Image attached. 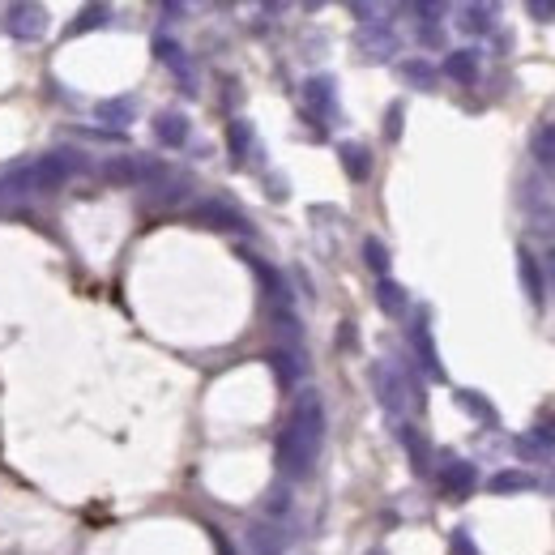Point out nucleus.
I'll return each mask as SVG.
<instances>
[{
  "label": "nucleus",
  "mask_w": 555,
  "mask_h": 555,
  "mask_svg": "<svg viewBox=\"0 0 555 555\" xmlns=\"http://www.w3.org/2000/svg\"><path fill=\"white\" fill-rule=\"evenodd\" d=\"M325 449V402L321 393H299L291 415H287V427L278 436V470L287 479H308L316 457Z\"/></svg>",
  "instance_id": "1"
},
{
  "label": "nucleus",
  "mask_w": 555,
  "mask_h": 555,
  "mask_svg": "<svg viewBox=\"0 0 555 555\" xmlns=\"http://www.w3.org/2000/svg\"><path fill=\"white\" fill-rule=\"evenodd\" d=\"M82 167H86V158L77 154V150H56V154L30 158V163L9 167L5 176H0V197H43V193H56V188L69 184Z\"/></svg>",
  "instance_id": "2"
},
{
  "label": "nucleus",
  "mask_w": 555,
  "mask_h": 555,
  "mask_svg": "<svg viewBox=\"0 0 555 555\" xmlns=\"http://www.w3.org/2000/svg\"><path fill=\"white\" fill-rule=\"evenodd\" d=\"M103 176L111 184H150V180L163 176V167H158L154 158H146V154H124V158H107Z\"/></svg>",
  "instance_id": "3"
},
{
  "label": "nucleus",
  "mask_w": 555,
  "mask_h": 555,
  "mask_svg": "<svg viewBox=\"0 0 555 555\" xmlns=\"http://www.w3.org/2000/svg\"><path fill=\"white\" fill-rule=\"evenodd\" d=\"M410 346H415L423 372L432 376V380H444V363H440V351H436V342H432V312H427V308L415 316V325H410Z\"/></svg>",
  "instance_id": "4"
},
{
  "label": "nucleus",
  "mask_w": 555,
  "mask_h": 555,
  "mask_svg": "<svg viewBox=\"0 0 555 555\" xmlns=\"http://www.w3.org/2000/svg\"><path fill=\"white\" fill-rule=\"evenodd\" d=\"M9 35L18 43H39L47 35V9L43 5H13L9 9Z\"/></svg>",
  "instance_id": "5"
},
{
  "label": "nucleus",
  "mask_w": 555,
  "mask_h": 555,
  "mask_svg": "<svg viewBox=\"0 0 555 555\" xmlns=\"http://www.w3.org/2000/svg\"><path fill=\"white\" fill-rule=\"evenodd\" d=\"M372 389L380 406L389 410V415H398V410H406V380L389 368V363H372Z\"/></svg>",
  "instance_id": "6"
},
{
  "label": "nucleus",
  "mask_w": 555,
  "mask_h": 555,
  "mask_svg": "<svg viewBox=\"0 0 555 555\" xmlns=\"http://www.w3.org/2000/svg\"><path fill=\"white\" fill-rule=\"evenodd\" d=\"M193 222H201V227H210V231H235V235L252 231L248 218L240 210H231V205H222V201H201L193 210Z\"/></svg>",
  "instance_id": "7"
},
{
  "label": "nucleus",
  "mask_w": 555,
  "mask_h": 555,
  "mask_svg": "<svg viewBox=\"0 0 555 555\" xmlns=\"http://www.w3.org/2000/svg\"><path fill=\"white\" fill-rule=\"evenodd\" d=\"M474 487H479V466H474V462H457V457H453V462L440 466V491L449 500H466Z\"/></svg>",
  "instance_id": "8"
},
{
  "label": "nucleus",
  "mask_w": 555,
  "mask_h": 555,
  "mask_svg": "<svg viewBox=\"0 0 555 555\" xmlns=\"http://www.w3.org/2000/svg\"><path fill=\"white\" fill-rule=\"evenodd\" d=\"M517 274H521V291H526V299L534 308H543L547 278H543V261H538L530 248H517Z\"/></svg>",
  "instance_id": "9"
},
{
  "label": "nucleus",
  "mask_w": 555,
  "mask_h": 555,
  "mask_svg": "<svg viewBox=\"0 0 555 555\" xmlns=\"http://www.w3.org/2000/svg\"><path fill=\"white\" fill-rule=\"evenodd\" d=\"M304 107L312 111V116H321V120H333V116H338V94H333V77H312V82L304 86Z\"/></svg>",
  "instance_id": "10"
},
{
  "label": "nucleus",
  "mask_w": 555,
  "mask_h": 555,
  "mask_svg": "<svg viewBox=\"0 0 555 555\" xmlns=\"http://www.w3.org/2000/svg\"><path fill=\"white\" fill-rule=\"evenodd\" d=\"M137 116V99L133 94H124V99H103L99 107H94V120L107 124V129H129Z\"/></svg>",
  "instance_id": "11"
},
{
  "label": "nucleus",
  "mask_w": 555,
  "mask_h": 555,
  "mask_svg": "<svg viewBox=\"0 0 555 555\" xmlns=\"http://www.w3.org/2000/svg\"><path fill=\"white\" fill-rule=\"evenodd\" d=\"M398 444L410 453V466H415V474H432V444L423 440L419 427H398Z\"/></svg>",
  "instance_id": "12"
},
{
  "label": "nucleus",
  "mask_w": 555,
  "mask_h": 555,
  "mask_svg": "<svg viewBox=\"0 0 555 555\" xmlns=\"http://www.w3.org/2000/svg\"><path fill=\"white\" fill-rule=\"evenodd\" d=\"M338 158H342V171L351 176L355 184H363L372 176V150L368 146H359V141H342L338 146Z\"/></svg>",
  "instance_id": "13"
},
{
  "label": "nucleus",
  "mask_w": 555,
  "mask_h": 555,
  "mask_svg": "<svg viewBox=\"0 0 555 555\" xmlns=\"http://www.w3.org/2000/svg\"><path fill=\"white\" fill-rule=\"evenodd\" d=\"M444 77H453L457 86H474V82H479V52H470V47L449 52V56H444Z\"/></svg>",
  "instance_id": "14"
},
{
  "label": "nucleus",
  "mask_w": 555,
  "mask_h": 555,
  "mask_svg": "<svg viewBox=\"0 0 555 555\" xmlns=\"http://www.w3.org/2000/svg\"><path fill=\"white\" fill-rule=\"evenodd\" d=\"M154 137L163 141V146H171V150L184 146V141H188V116H184V111H158V116H154Z\"/></svg>",
  "instance_id": "15"
},
{
  "label": "nucleus",
  "mask_w": 555,
  "mask_h": 555,
  "mask_svg": "<svg viewBox=\"0 0 555 555\" xmlns=\"http://www.w3.org/2000/svg\"><path fill=\"white\" fill-rule=\"evenodd\" d=\"M154 56L180 77V82L188 86V94H193V69H188V56H184V47L176 39H154Z\"/></svg>",
  "instance_id": "16"
},
{
  "label": "nucleus",
  "mask_w": 555,
  "mask_h": 555,
  "mask_svg": "<svg viewBox=\"0 0 555 555\" xmlns=\"http://www.w3.org/2000/svg\"><path fill=\"white\" fill-rule=\"evenodd\" d=\"M513 453L526 457V462H543V457L555 453V436L543 432V427H534L530 436H517V440H513Z\"/></svg>",
  "instance_id": "17"
},
{
  "label": "nucleus",
  "mask_w": 555,
  "mask_h": 555,
  "mask_svg": "<svg viewBox=\"0 0 555 555\" xmlns=\"http://www.w3.org/2000/svg\"><path fill=\"white\" fill-rule=\"evenodd\" d=\"M248 547H252V555H287V538L261 521V526L248 530Z\"/></svg>",
  "instance_id": "18"
},
{
  "label": "nucleus",
  "mask_w": 555,
  "mask_h": 555,
  "mask_svg": "<svg viewBox=\"0 0 555 555\" xmlns=\"http://www.w3.org/2000/svg\"><path fill=\"white\" fill-rule=\"evenodd\" d=\"M376 304H380V312L402 316V312L410 308L406 287H402V282H393V278H380V282H376Z\"/></svg>",
  "instance_id": "19"
},
{
  "label": "nucleus",
  "mask_w": 555,
  "mask_h": 555,
  "mask_svg": "<svg viewBox=\"0 0 555 555\" xmlns=\"http://www.w3.org/2000/svg\"><path fill=\"white\" fill-rule=\"evenodd\" d=\"M496 496H517V491H534V474L526 470H500V474H491V483H487Z\"/></svg>",
  "instance_id": "20"
},
{
  "label": "nucleus",
  "mask_w": 555,
  "mask_h": 555,
  "mask_svg": "<svg viewBox=\"0 0 555 555\" xmlns=\"http://www.w3.org/2000/svg\"><path fill=\"white\" fill-rule=\"evenodd\" d=\"M457 406H462L466 415H474L479 423H487V427H496V419H500V415H496V406H491L479 389H457Z\"/></svg>",
  "instance_id": "21"
},
{
  "label": "nucleus",
  "mask_w": 555,
  "mask_h": 555,
  "mask_svg": "<svg viewBox=\"0 0 555 555\" xmlns=\"http://www.w3.org/2000/svg\"><path fill=\"white\" fill-rule=\"evenodd\" d=\"M491 22H496V9L491 5H462V22L457 26H462L466 35H487Z\"/></svg>",
  "instance_id": "22"
},
{
  "label": "nucleus",
  "mask_w": 555,
  "mask_h": 555,
  "mask_svg": "<svg viewBox=\"0 0 555 555\" xmlns=\"http://www.w3.org/2000/svg\"><path fill=\"white\" fill-rule=\"evenodd\" d=\"M269 368H274L282 389H291L299 380V372H304V363H299V355H291V351H274V355H269Z\"/></svg>",
  "instance_id": "23"
},
{
  "label": "nucleus",
  "mask_w": 555,
  "mask_h": 555,
  "mask_svg": "<svg viewBox=\"0 0 555 555\" xmlns=\"http://www.w3.org/2000/svg\"><path fill=\"white\" fill-rule=\"evenodd\" d=\"M398 73H402V82H410L415 90H432V86H436V77H440L432 65H427V60H402Z\"/></svg>",
  "instance_id": "24"
},
{
  "label": "nucleus",
  "mask_w": 555,
  "mask_h": 555,
  "mask_svg": "<svg viewBox=\"0 0 555 555\" xmlns=\"http://www.w3.org/2000/svg\"><path fill=\"white\" fill-rule=\"evenodd\" d=\"M248 261H252V269H257V278L265 282V295L274 299V304H287L291 295H287V282H282L278 269H269V265H265V261H257V257H248Z\"/></svg>",
  "instance_id": "25"
},
{
  "label": "nucleus",
  "mask_w": 555,
  "mask_h": 555,
  "mask_svg": "<svg viewBox=\"0 0 555 555\" xmlns=\"http://www.w3.org/2000/svg\"><path fill=\"white\" fill-rule=\"evenodd\" d=\"M227 146H231V163H244L248 150H252V124H248V120H231Z\"/></svg>",
  "instance_id": "26"
},
{
  "label": "nucleus",
  "mask_w": 555,
  "mask_h": 555,
  "mask_svg": "<svg viewBox=\"0 0 555 555\" xmlns=\"http://www.w3.org/2000/svg\"><path fill=\"white\" fill-rule=\"evenodd\" d=\"M530 150L543 167H555V124H538L534 137H530Z\"/></svg>",
  "instance_id": "27"
},
{
  "label": "nucleus",
  "mask_w": 555,
  "mask_h": 555,
  "mask_svg": "<svg viewBox=\"0 0 555 555\" xmlns=\"http://www.w3.org/2000/svg\"><path fill=\"white\" fill-rule=\"evenodd\" d=\"M107 18H111L107 5H90V9L77 13V22L69 26V35H82V30H99V26H107Z\"/></svg>",
  "instance_id": "28"
},
{
  "label": "nucleus",
  "mask_w": 555,
  "mask_h": 555,
  "mask_svg": "<svg viewBox=\"0 0 555 555\" xmlns=\"http://www.w3.org/2000/svg\"><path fill=\"white\" fill-rule=\"evenodd\" d=\"M363 261H368V269H376L380 278L389 274V248L380 244V240H372V235H368V240H363Z\"/></svg>",
  "instance_id": "29"
},
{
  "label": "nucleus",
  "mask_w": 555,
  "mask_h": 555,
  "mask_svg": "<svg viewBox=\"0 0 555 555\" xmlns=\"http://www.w3.org/2000/svg\"><path fill=\"white\" fill-rule=\"evenodd\" d=\"M265 509L274 513V517H282V513L291 509V491H287V487H274V491L265 496Z\"/></svg>",
  "instance_id": "30"
},
{
  "label": "nucleus",
  "mask_w": 555,
  "mask_h": 555,
  "mask_svg": "<svg viewBox=\"0 0 555 555\" xmlns=\"http://www.w3.org/2000/svg\"><path fill=\"white\" fill-rule=\"evenodd\" d=\"M449 551H453V555H483L479 547H474L470 530H453V538H449Z\"/></svg>",
  "instance_id": "31"
},
{
  "label": "nucleus",
  "mask_w": 555,
  "mask_h": 555,
  "mask_svg": "<svg viewBox=\"0 0 555 555\" xmlns=\"http://www.w3.org/2000/svg\"><path fill=\"white\" fill-rule=\"evenodd\" d=\"M526 13L534 22H555V0H530Z\"/></svg>",
  "instance_id": "32"
},
{
  "label": "nucleus",
  "mask_w": 555,
  "mask_h": 555,
  "mask_svg": "<svg viewBox=\"0 0 555 555\" xmlns=\"http://www.w3.org/2000/svg\"><path fill=\"white\" fill-rule=\"evenodd\" d=\"M385 137H389V141H398V137H402V103H393V107H389V116H385Z\"/></svg>",
  "instance_id": "33"
},
{
  "label": "nucleus",
  "mask_w": 555,
  "mask_h": 555,
  "mask_svg": "<svg viewBox=\"0 0 555 555\" xmlns=\"http://www.w3.org/2000/svg\"><path fill=\"white\" fill-rule=\"evenodd\" d=\"M419 39H423L427 47H440V39H444V35H440L436 26H423V30H419Z\"/></svg>",
  "instance_id": "34"
},
{
  "label": "nucleus",
  "mask_w": 555,
  "mask_h": 555,
  "mask_svg": "<svg viewBox=\"0 0 555 555\" xmlns=\"http://www.w3.org/2000/svg\"><path fill=\"white\" fill-rule=\"evenodd\" d=\"M547 278H551V287H555V248L547 252Z\"/></svg>",
  "instance_id": "35"
},
{
  "label": "nucleus",
  "mask_w": 555,
  "mask_h": 555,
  "mask_svg": "<svg viewBox=\"0 0 555 555\" xmlns=\"http://www.w3.org/2000/svg\"><path fill=\"white\" fill-rule=\"evenodd\" d=\"M368 555H385V551H368Z\"/></svg>",
  "instance_id": "36"
}]
</instances>
